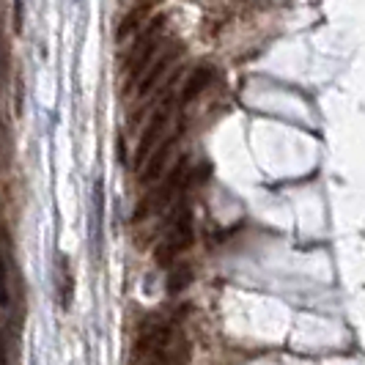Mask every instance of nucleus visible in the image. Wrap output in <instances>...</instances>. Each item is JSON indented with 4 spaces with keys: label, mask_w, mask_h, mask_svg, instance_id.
I'll return each instance as SVG.
<instances>
[{
    "label": "nucleus",
    "mask_w": 365,
    "mask_h": 365,
    "mask_svg": "<svg viewBox=\"0 0 365 365\" xmlns=\"http://www.w3.org/2000/svg\"><path fill=\"white\" fill-rule=\"evenodd\" d=\"M195 242V225H192V209L190 206H182L176 212V217L170 222L168 234H165V242L157 247V261L160 267H170L176 264V258L182 256L184 250H190Z\"/></svg>",
    "instance_id": "nucleus-1"
},
{
    "label": "nucleus",
    "mask_w": 365,
    "mask_h": 365,
    "mask_svg": "<svg viewBox=\"0 0 365 365\" xmlns=\"http://www.w3.org/2000/svg\"><path fill=\"white\" fill-rule=\"evenodd\" d=\"M170 110H173V99L168 96L165 102H160L154 113H151V118L146 121V127L140 132V138H138V146H135V168L138 170H143L146 163L154 157V151L163 146V132L168 127V118H170Z\"/></svg>",
    "instance_id": "nucleus-2"
},
{
    "label": "nucleus",
    "mask_w": 365,
    "mask_h": 365,
    "mask_svg": "<svg viewBox=\"0 0 365 365\" xmlns=\"http://www.w3.org/2000/svg\"><path fill=\"white\" fill-rule=\"evenodd\" d=\"M160 31H163V17L151 19V25L140 34L138 44H132V58H129V63H127L129 83H132V80L140 83L143 74L151 69V58L160 50Z\"/></svg>",
    "instance_id": "nucleus-3"
},
{
    "label": "nucleus",
    "mask_w": 365,
    "mask_h": 365,
    "mask_svg": "<svg viewBox=\"0 0 365 365\" xmlns=\"http://www.w3.org/2000/svg\"><path fill=\"white\" fill-rule=\"evenodd\" d=\"M182 184H184V160L165 176L163 182L157 184V190H154L151 195H146L143 201L138 203V209H135V215H132V222H143L148 215L163 212L165 206L176 198V192H179Z\"/></svg>",
    "instance_id": "nucleus-4"
},
{
    "label": "nucleus",
    "mask_w": 365,
    "mask_h": 365,
    "mask_svg": "<svg viewBox=\"0 0 365 365\" xmlns=\"http://www.w3.org/2000/svg\"><path fill=\"white\" fill-rule=\"evenodd\" d=\"M170 341H173V324L157 322V324H151V327H146L138 335L135 349H132V360L138 365L146 363L148 357H154V354H160V351H168V349H170Z\"/></svg>",
    "instance_id": "nucleus-5"
},
{
    "label": "nucleus",
    "mask_w": 365,
    "mask_h": 365,
    "mask_svg": "<svg viewBox=\"0 0 365 365\" xmlns=\"http://www.w3.org/2000/svg\"><path fill=\"white\" fill-rule=\"evenodd\" d=\"M212 80H215V69H212L209 63H203V66H198V69H192L190 77L184 80L179 102H182V105H190L192 99H198V96L209 88V83H212Z\"/></svg>",
    "instance_id": "nucleus-6"
},
{
    "label": "nucleus",
    "mask_w": 365,
    "mask_h": 365,
    "mask_svg": "<svg viewBox=\"0 0 365 365\" xmlns=\"http://www.w3.org/2000/svg\"><path fill=\"white\" fill-rule=\"evenodd\" d=\"M176 140H179V135L176 138H168L163 146L154 151V157L146 163V168L140 170V182L143 184H154L163 179V170L168 168V163H170V151H173V146H176Z\"/></svg>",
    "instance_id": "nucleus-7"
},
{
    "label": "nucleus",
    "mask_w": 365,
    "mask_h": 365,
    "mask_svg": "<svg viewBox=\"0 0 365 365\" xmlns=\"http://www.w3.org/2000/svg\"><path fill=\"white\" fill-rule=\"evenodd\" d=\"M173 58H176V50H170V53L163 55L160 61H154V66H151V69L143 74V80L138 83V96H140V99H146L148 93H154V88L160 86V80H163L165 74H168V69H170Z\"/></svg>",
    "instance_id": "nucleus-8"
},
{
    "label": "nucleus",
    "mask_w": 365,
    "mask_h": 365,
    "mask_svg": "<svg viewBox=\"0 0 365 365\" xmlns=\"http://www.w3.org/2000/svg\"><path fill=\"white\" fill-rule=\"evenodd\" d=\"M151 11H154V6H132V11H127V17L121 19V25H118L115 38H118V41H124V38L132 36V34L140 28V22H143Z\"/></svg>",
    "instance_id": "nucleus-9"
},
{
    "label": "nucleus",
    "mask_w": 365,
    "mask_h": 365,
    "mask_svg": "<svg viewBox=\"0 0 365 365\" xmlns=\"http://www.w3.org/2000/svg\"><path fill=\"white\" fill-rule=\"evenodd\" d=\"M58 297H61V308L69 311L74 297V277L66 258H61V264H58Z\"/></svg>",
    "instance_id": "nucleus-10"
},
{
    "label": "nucleus",
    "mask_w": 365,
    "mask_h": 365,
    "mask_svg": "<svg viewBox=\"0 0 365 365\" xmlns=\"http://www.w3.org/2000/svg\"><path fill=\"white\" fill-rule=\"evenodd\" d=\"M190 280H192V269H190L187 264H176V269H173L170 280H168V289H170V294L182 292Z\"/></svg>",
    "instance_id": "nucleus-11"
},
{
    "label": "nucleus",
    "mask_w": 365,
    "mask_h": 365,
    "mask_svg": "<svg viewBox=\"0 0 365 365\" xmlns=\"http://www.w3.org/2000/svg\"><path fill=\"white\" fill-rule=\"evenodd\" d=\"M176 363H179V351L168 349V351H160V354L148 357L146 363H140V365H176Z\"/></svg>",
    "instance_id": "nucleus-12"
}]
</instances>
